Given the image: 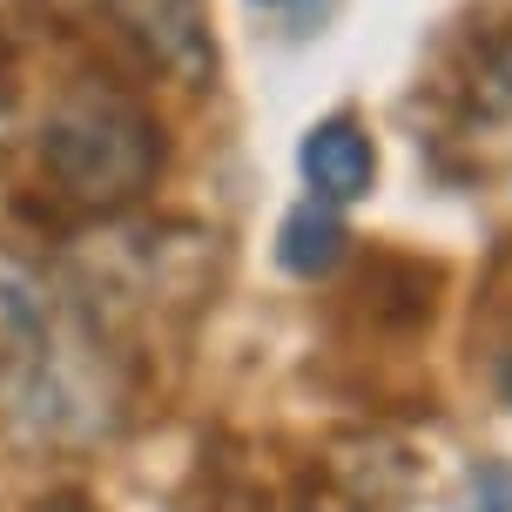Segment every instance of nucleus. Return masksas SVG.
I'll list each match as a JSON object with an SVG mask.
<instances>
[{
    "label": "nucleus",
    "mask_w": 512,
    "mask_h": 512,
    "mask_svg": "<svg viewBox=\"0 0 512 512\" xmlns=\"http://www.w3.org/2000/svg\"><path fill=\"white\" fill-rule=\"evenodd\" d=\"M465 512H512V465H479Z\"/></svg>",
    "instance_id": "7"
},
{
    "label": "nucleus",
    "mask_w": 512,
    "mask_h": 512,
    "mask_svg": "<svg viewBox=\"0 0 512 512\" xmlns=\"http://www.w3.org/2000/svg\"><path fill=\"white\" fill-rule=\"evenodd\" d=\"M27 512H95V499H81V492H48V499H34Z\"/></svg>",
    "instance_id": "9"
},
{
    "label": "nucleus",
    "mask_w": 512,
    "mask_h": 512,
    "mask_svg": "<svg viewBox=\"0 0 512 512\" xmlns=\"http://www.w3.org/2000/svg\"><path fill=\"white\" fill-rule=\"evenodd\" d=\"M54 324H68V297L48 283L41 263L0 250V358H14L27 344H41Z\"/></svg>",
    "instance_id": "5"
},
{
    "label": "nucleus",
    "mask_w": 512,
    "mask_h": 512,
    "mask_svg": "<svg viewBox=\"0 0 512 512\" xmlns=\"http://www.w3.org/2000/svg\"><path fill=\"white\" fill-rule=\"evenodd\" d=\"M297 169H304L317 203L344 209V203H364V196H371V182H378V149H371V135H364L351 115H331V122L304 128Z\"/></svg>",
    "instance_id": "4"
},
{
    "label": "nucleus",
    "mask_w": 512,
    "mask_h": 512,
    "mask_svg": "<svg viewBox=\"0 0 512 512\" xmlns=\"http://www.w3.org/2000/svg\"><path fill=\"white\" fill-rule=\"evenodd\" d=\"M250 7H270V14H290V34H310L317 14L331 7V0H250Z\"/></svg>",
    "instance_id": "8"
},
{
    "label": "nucleus",
    "mask_w": 512,
    "mask_h": 512,
    "mask_svg": "<svg viewBox=\"0 0 512 512\" xmlns=\"http://www.w3.org/2000/svg\"><path fill=\"white\" fill-rule=\"evenodd\" d=\"M344 223H337V209L331 203H297L290 216H283V230H277V263L290 270V277H331L337 263H344Z\"/></svg>",
    "instance_id": "6"
},
{
    "label": "nucleus",
    "mask_w": 512,
    "mask_h": 512,
    "mask_svg": "<svg viewBox=\"0 0 512 512\" xmlns=\"http://www.w3.org/2000/svg\"><path fill=\"white\" fill-rule=\"evenodd\" d=\"M115 21L162 75L203 88L216 75V34H209V0H108Z\"/></svg>",
    "instance_id": "3"
},
{
    "label": "nucleus",
    "mask_w": 512,
    "mask_h": 512,
    "mask_svg": "<svg viewBox=\"0 0 512 512\" xmlns=\"http://www.w3.org/2000/svg\"><path fill=\"white\" fill-rule=\"evenodd\" d=\"M0 411L34 445H95L102 432H115L122 391H115V371H108L95 331L75 310L41 344L0 358Z\"/></svg>",
    "instance_id": "1"
},
{
    "label": "nucleus",
    "mask_w": 512,
    "mask_h": 512,
    "mask_svg": "<svg viewBox=\"0 0 512 512\" xmlns=\"http://www.w3.org/2000/svg\"><path fill=\"white\" fill-rule=\"evenodd\" d=\"M41 162L48 176L88 209H122L162 169V135L142 108L115 88H75L41 122Z\"/></svg>",
    "instance_id": "2"
}]
</instances>
